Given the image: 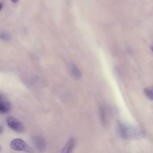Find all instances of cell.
<instances>
[{
  "label": "cell",
  "instance_id": "cell-1",
  "mask_svg": "<svg viewBox=\"0 0 153 153\" xmlns=\"http://www.w3.org/2000/svg\"><path fill=\"white\" fill-rule=\"evenodd\" d=\"M116 131L119 137L126 139H139L143 136L141 129L124 123H119L117 124Z\"/></svg>",
  "mask_w": 153,
  "mask_h": 153
},
{
  "label": "cell",
  "instance_id": "cell-2",
  "mask_svg": "<svg viewBox=\"0 0 153 153\" xmlns=\"http://www.w3.org/2000/svg\"><path fill=\"white\" fill-rule=\"evenodd\" d=\"M10 147L12 149L18 151L33 152V149L29 146L23 140L20 138L13 139L10 143Z\"/></svg>",
  "mask_w": 153,
  "mask_h": 153
},
{
  "label": "cell",
  "instance_id": "cell-3",
  "mask_svg": "<svg viewBox=\"0 0 153 153\" xmlns=\"http://www.w3.org/2000/svg\"><path fill=\"white\" fill-rule=\"evenodd\" d=\"M8 126L13 130L17 132H23L25 130L24 126L18 119L13 117H8L7 118Z\"/></svg>",
  "mask_w": 153,
  "mask_h": 153
},
{
  "label": "cell",
  "instance_id": "cell-4",
  "mask_svg": "<svg viewBox=\"0 0 153 153\" xmlns=\"http://www.w3.org/2000/svg\"><path fill=\"white\" fill-rule=\"evenodd\" d=\"M32 142L35 148L39 151L43 152L46 149V142L42 136L39 135L34 136L32 138Z\"/></svg>",
  "mask_w": 153,
  "mask_h": 153
},
{
  "label": "cell",
  "instance_id": "cell-5",
  "mask_svg": "<svg viewBox=\"0 0 153 153\" xmlns=\"http://www.w3.org/2000/svg\"><path fill=\"white\" fill-rule=\"evenodd\" d=\"M11 109L10 103L6 100L4 96L0 93V113L6 114Z\"/></svg>",
  "mask_w": 153,
  "mask_h": 153
},
{
  "label": "cell",
  "instance_id": "cell-6",
  "mask_svg": "<svg viewBox=\"0 0 153 153\" xmlns=\"http://www.w3.org/2000/svg\"><path fill=\"white\" fill-rule=\"evenodd\" d=\"M75 145V139L74 138L72 137L70 138L68 141L66 143L64 147L63 148V149L62 150V152H71L74 148Z\"/></svg>",
  "mask_w": 153,
  "mask_h": 153
},
{
  "label": "cell",
  "instance_id": "cell-7",
  "mask_svg": "<svg viewBox=\"0 0 153 153\" xmlns=\"http://www.w3.org/2000/svg\"><path fill=\"white\" fill-rule=\"evenodd\" d=\"M71 73L74 77L75 78H79L81 77V72L78 68L75 65L72 64L71 65Z\"/></svg>",
  "mask_w": 153,
  "mask_h": 153
},
{
  "label": "cell",
  "instance_id": "cell-8",
  "mask_svg": "<svg viewBox=\"0 0 153 153\" xmlns=\"http://www.w3.org/2000/svg\"><path fill=\"white\" fill-rule=\"evenodd\" d=\"M100 118L101 120V122L103 125H106L107 123V120H106V111L105 108L103 106H100Z\"/></svg>",
  "mask_w": 153,
  "mask_h": 153
},
{
  "label": "cell",
  "instance_id": "cell-9",
  "mask_svg": "<svg viewBox=\"0 0 153 153\" xmlns=\"http://www.w3.org/2000/svg\"><path fill=\"white\" fill-rule=\"evenodd\" d=\"M144 92L146 96L150 99L152 100V87H148L144 89Z\"/></svg>",
  "mask_w": 153,
  "mask_h": 153
},
{
  "label": "cell",
  "instance_id": "cell-10",
  "mask_svg": "<svg viewBox=\"0 0 153 153\" xmlns=\"http://www.w3.org/2000/svg\"><path fill=\"white\" fill-rule=\"evenodd\" d=\"M10 38V35L5 32H0V39L4 40V41H7Z\"/></svg>",
  "mask_w": 153,
  "mask_h": 153
},
{
  "label": "cell",
  "instance_id": "cell-11",
  "mask_svg": "<svg viewBox=\"0 0 153 153\" xmlns=\"http://www.w3.org/2000/svg\"><path fill=\"white\" fill-rule=\"evenodd\" d=\"M3 131V127L0 125V134Z\"/></svg>",
  "mask_w": 153,
  "mask_h": 153
},
{
  "label": "cell",
  "instance_id": "cell-12",
  "mask_svg": "<svg viewBox=\"0 0 153 153\" xmlns=\"http://www.w3.org/2000/svg\"><path fill=\"white\" fill-rule=\"evenodd\" d=\"M13 2H14V3H16V2H17L18 1H19V0H11Z\"/></svg>",
  "mask_w": 153,
  "mask_h": 153
},
{
  "label": "cell",
  "instance_id": "cell-13",
  "mask_svg": "<svg viewBox=\"0 0 153 153\" xmlns=\"http://www.w3.org/2000/svg\"><path fill=\"white\" fill-rule=\"evenodd\" d=\"M2 7H3V4H2L1 2H0V11H1V10L2 9Z\"/></svg>",
  "mask_w": 153,
  "mask_h": 153
}]
</instances>
